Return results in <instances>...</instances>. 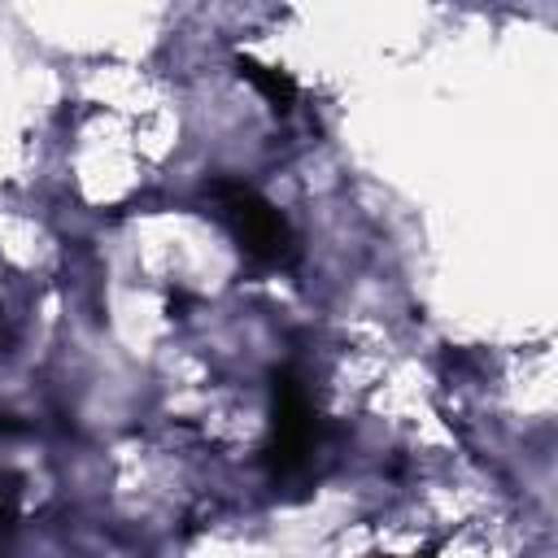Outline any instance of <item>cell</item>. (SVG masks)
Returning <instances> with one entry per match:
<instances>
[{
	"label": "cell",
	"instance_id": "cell-1",
	"mask_svg": "<svg viewBox=\"0 0 558 558\" xmlns=\"http://www.w3.org/2000/svg\"><path fill=\"white\" fill-rule=\"evenodd\" d=\"M209 196L218 201L227 227L235 231V240H240L253 257H262V262H283V257H292V231H288L283 214H279L266 196H257L248 183H240V179H214V183H209Z\"/></svg>",
	"mask_w": 558,
	"mask_h": 558
},
{
	"label": "cell",
	"instance_id": "cell-2",
	"mask_svg": "<svg viewBox=\"0 0 558 558\" xmlns=\"http://www.w3.org/2000/svg\"><path fill=\"white\" fill-rule=\"evenodd\" d=\"M310 449H314V410H310V397H305V388L296 384L292 371H279L275 375V440H270L266 458L283 475V471L301 466Z\"/></svg>",
	"mask_w": 558,
	"mask_h": 558
},
{
	"label": "cell",
	"instance_id": "cell-3",
	"mask_svg": "<svg viewBox=\"0 0 558 558\" xmlns=\"http://www.w3.org/2000/svg\"><path fill=\"white\" fill-rule=\"evenodd\" d=\"M240 74L266 96V105H275L279 113H288L292 105H296V78L292 74H283V70H270V65H257V61H248V57H240Z\"/></svg>",
	"mask_w": 558,
	"mask_h": 558
},
{
	"label": "cell",
	"instance_id": "cell-4",
	"mask_svg": "<svg viewBox=\"0 0 558 558\" xmlns=\"http://www.w3.org/2000/svg\"><path fill=\"white\" fill-rule=\"evenodd\" d=\"M4 519H9V510H4V506H0V532H4Z\"/></svg>",
	"mask_w": 558,
	"mask_h": 558
}]
</instances>
